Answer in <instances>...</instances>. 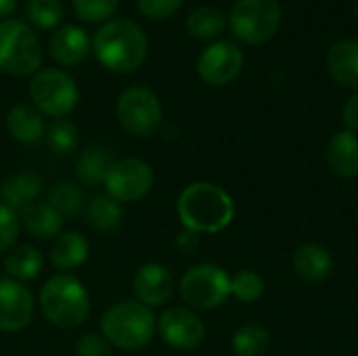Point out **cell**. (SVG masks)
<instances>
[{
	"mask_svg": "<svg viewBox=\"0 0 358 356\" xmlns=\"http://www.w3.org/2000/svg\"><path fill=\"white\" fill-rule=\"evenodd\" d=\"M176 212L189 233L212 235L224 231L233 222L235 204L222 187L197 180L185 187L176 201Z\"/></svg>",
	"mask_w": 358,
	"mask_h": 356,
	"instance_id": "1",
	"label": "cell"
},
{
	"mask_svg": "<svg viewBox=\"0 0 358 356\" xmlns=\"http://www.w3.org/2000/svg\"><path fill=\"white\" fill-rule=\"evenodd\" d=\"M92 50L103 67L113 73H130L143 65L149 52V40L143 27L130 19L103 23L94 38Z\"/></svg>",
	"mask_w": 358,
	"mask_h": 356,
	"instance_id": "2",
	"label": "cell"
},
{
	"mask_svg": "<svg viewBox=\"0 0 358 356\" xmlns=\"http://www.w3.org/2000/svg\"><path fill=\"white\" fill-rule=\"evenodd\" d=\"M44 319L59 329H76L90 315V296L80 279L67 273L50 277L38 298Z\"/></svg>",
	"mask_w": 358,
	"mask_h": 356,
	"instance_id": "3",
	"label": "cell"
},
{
	"mask_svg": "<svg viewBox=\"0 0 358 356\" xmlns=\"http://www.w3.org/2000/svg\"><path fill=\"white\" fill-rule=\"evenodd\" d=\"M101 332L113 348L141 350L153 340L157 332V317L153 315V308L136 300H126L103 313Z\"/></svg>",
	"mask_w": 358,
	"mask_h": 356,
	"instance_id": "4",
	"label": "cell"
},
{
	"mask_svg": "<svg viewBox=\"0 0 358 356\" xmlns=\"http://www.w3.org/2000/svg\"><path fill=\"white\" fill-rule=\"evenodd\" d=\"M42 63V48L34 29L21 19L0 21V71L31 76Z\"/></svg>",
	"mask_w": 358,
	"mask_h": 356,
	"instance_id": "5",
	"label": "cell"
},
{
	"mask_svg": "<svg viewBox=\"0 0 358 356\" xmlns=\"http://www.w3.org/2000/svg\"><path fill=\"white\" fill-rule=\"evenodd\" d=\"M281 17L279 0H237L229 27L245 44H264L279 31Z\"/></svg>",
	"mask_w": 358,
	"mask_h": 356,
	"instance_id": "6",
	"label": "cell"
},
{
	"mask_svg": "<svg viewBox=\"0 0 358 356\" xmlns=\"http://www.w3.org/2000/svg\"><path fill=\"white\" fill-rule=\"evenodd\" d=\"M29 99L42 115L65 118L78 105V84L63 69H40L29 80Z\"/></svg>",
	"mask_w": 358,
	"mask_h": 356,
	"instance_id": "7",
	"label": "cell"
},
{
	"mask_svg": "<svg viewBox=\"0 0 358 356\" xmlns=\"http://www.w3.org/2000/svg\"><path fill=\"white\" fill-rule=\"evenodd\" d=\"M178 292L193 311H214L231 296V277L216 264H197L182 275Z\"/></svg>",
	"mask_w": 358,
	"mask_h": 356,
	"instance_id": "8",
	"label": "cell"
},
{
	"mask_svg": "<svg viewBox=\"0 0 358 356\" xmlns=\"http://www.w3.org/2000/svg\"><path fill=\"white\" fill-rule=\"evenodd\" d=\"M115 113L124 130L138 138L151 136L164 120L162 103L157 94L147 86L126 88L117 99Z\"/></svg>",
	"mask_w": 358,
	"mask_h": 356,
	"instance_id": "9",
	"label": "cell"
},
{
	"mask_svg": "<svg viewBox=\"0 0 358 356\" xmlns=\"http://www.w3.org/2000/svg\"><path fill=\"white\" fill-rule=\"evenodd\" d=\"M153 168L138 157L115 159L105 176V189L117 204H136L153 189Z\"/></svg>",
	"mask_w": 358,
	"mask_h": 356,
	"instance_id": "10",
	"label": "cell"
},
{
	"mask_svg": "<svg viewBox=\"0 0 358 356\" xmlns=\"http://www.w3.org/2000/svg\"><path fill=\"white\" fill-rule=\"evenodd\" d=\"M243 69V52L237 44L220 40L206 46L197 59V73L210 86L231 84Z\"/></svg>",
	"mask_w": 358,
	"mask_h": 356,
	"instance_id": "11",
	"label": "cell"
},
{
	"mask_svg": "<svg viewBox=\"0 0 358 356\" xmlns=\"http://www.w3.org/2000/svg\"><path fill=\"white\" fill-rule=\"evenodd\" d=\"M157 332L162 340L174 350H195L206 338V325L195 311L185 306H172L157 319Z\"/></svg>",
	"mask_w": 358,
	"mask_h": 356,
	"instance_id": "12",
	"label": "cell"
},
{
	"mask_svg": "<svg viewBox=\"0 0 358 356\" xmlns=\"http://www.w3.org/2000/svg\"><path fill=\"white\" fill-rule=\"evenodd\" d=\"M36 315V302L31 292L10 279H0V332L15 334L31 325Z\"/></svg>",
	"mask_w": 358,
	"mask_h": 356,
	"instance_id": "13",
	"label": "cell"
},
{
	"mask_svg": "<svg viewBox=\"0 0 358 356\" xmlns=\"http://www.w3.org/2000/svg\"><path fill=\"white\" fill-rule=\"evenodd\" d=\"M132 292H134L136 302L149 308L164 306L174 294V277L164 264L147 262L134 273Z\"/></svg>",
	"mask_w": 358,
	"mask_h": 356,
	"instance_id": "14",
	"label": "cell"
},
{
	"mask_svg": "<svg viewBox=\"0 0 358 356\" xmlns=\"http://www.w3.org/2000/svg\"><path fill=\"white\" fill-rule=\"evenodd\" d=\"M90 48H92V42L86 29L78 25H61L59 29H55L50 44H48L50 57L59 65H65V67L82 63L88 57Z\"/></svg>",
	"mask_w": 358,
	"mask_h": 356,
	"instance_id": "15",
	"label": "cell"
},
{
	"mask_svg": "<svg viewBox=\"0 0 358 356\" xmlns=\"http://www.w3.org/2000/svg\"><path fill=\"white\" fill-rule=\"evenodd\" d=\"M6 128L8 134L23 145L40 143L46 136V124L44 115L34 107L25 103H17L6 113Z\"/></svg>",
	"mask_w": 358,
	"mask_h": 356,
	"instance_id": "16",
	"label": "cell"
},
{
	"mask_svg": "<svg viewBox=\"0 0 358 356\" xmlns=\"http://www.w3.org/2000/svg\"><path fill=\"white\" fill-rule=\"evenodd\" d=\"M327 166L334 174L342 178L358 176V134L350 130H340L331 136L327 151Z\"/></svg>",
	"mask_w": 358,
	"mask_h": 356,
	"instance_id": "17",
	"label": "cell"
},
{
	"mask_svg": "<svg viewBox=\"0 0 358 356\" xmlns=\"http://www.w3.org/2000/svg\"><path fill=\"white\" fill-rule=\"evenodd\" d=\"M294 271L306 283H323L334 271V258L323 245L304 243L294 254Z\"/></svg>",
	"mask_w": 358,
	"mask_h": 356,
	"instance_id": "18",
	"label": "cell"
},
{
	"mask_svg": "<svg viewBox=\"0 0 358 356\" xmlns=\"http://www.w3.org/2000/svg\"><path fill=\"white\" fill-rule=\"evenodd\" d=\"M327 69L340 86L358 90V40L336 42L327 52Z\"/></svg>",
	"mask_w": 358,
	"mask_h": 356,
	"instance_id": "19",
	"label": "cell"
},
{
	"mask_svg": "<svg viewBox=\"0 0 358 356\" xmlns=\"http://www.w3.org/2000/svg\"><path fill=\"white\" fill-rule=\"evenodd\" d=\"M19 222L31 237L40 241L57 239L63 229V218L46 201H34L27 208H23L19 212Z\"/></svg>",
	"mask_w": 358,
	"mask_h": 356,
	"instance_id": "20",
	"label": "cell"
},
{
	"mask_svg": "<svg viewBox=\"0 0 358 356\" xmlns=\"http://www.w3.org/2000/svg\"><path fill=\"white\" fill-rule=\"evenodd\" d=\"M88 254H90L88 239L78 231H67L52 241L50 262L59 271H73L88 260Z\"/></svg>",
	"mask_w": 358,
	"mask_h": 356,
	"instance_id": "21",
	"label": "cell"
},
{
	"mask_svg": "<svg viewBox=\"0 0 358 356\" xmlns=\"http://www.w3.org/2000/svg\"><path fill=\"white\" fill-rule=\"evenodd\" d=\"M42 178L34 172H21L15 176H8L2 185H0V199L4 206L17 210L27 208L29 204L38 201V197L42 195Z\"/></svg>",
	"mask_w": 358,
	"mask_h": 356,
	"instance_id": "22",
	"label": "cell"
},
{
	"mask_svg": "<svg viewBox=\"0 0 358 356\" xmlns=\"http://www.w3.org/2000/svg\"><path fill=\"white\" fill-rule=\"evenodd\" d=\"M115 157L113 151L101 145L88 147L86 151L80 153L78 162H76V176L80 183L88 185V187H96L101 183H105V176L109 172V168L113 166Z\"/></svg>",
	"mask_w": 358,
	"mask_h": 356,
	"instance_id": "23",
	"label": "cell"
},
{
	"mask_svg": "<svg viewBox=\"0 0 358 356\" xmlns=\"http://www.w3.org/2000/svg\"><path fill=\"white\" fill-rule=\"evenodd\" d=\"M42 269H44V258H42L40 250H36L34 245L13 248L8 252V256L4 258L6 275L19 283L36 279L42 273Z\"/></svg>",
	"mask_w": 358,
	"mask_h": 356,
	"instance_id": "24",
	"label": "cell"
},
{
	"mask_svg": "<svg viewBox=\"0 0 358 356\" xmlns=\"http://www.w3.org/2000/svg\"><path fill=\"white\" fill-rule=\"evenodd\" d=\"M88 216V225L96 231V233H113L122 227L124 220V210L122 206L111 199L109 195H96L86 210Z\"/></svg>",
	"mask_w": 358,
	"mask_h": 356,
	"instance_id": "25",
	"label": "cell"
},
{
	"mask_svg": "<svg viewBox=\"0 0 358 356\" xmlns=\"http://www.w3.org/2000/svg\"><path fill=\"white\" fill-rule=\"evenodd\" d=\"M46 204L63 218V220H73L82 214L84 210V191L76 183H57L46 197Z\"/></svg>",
	"mask_w": 358,
	"mask_h": 356,
	"instance_id": "26",
	"label": "cell"
},
{
	"mask_svg": "<svg viewBox=\"0 0 358 356\" xmlns=\"http://www.w3.org/2000/svg\"><path fill=\"white\" fill-rule=\"evenodd\" d=\"M187 29L195 38L212 40L227 29V17L216 6H199L187 17Z\"/></svg>",
	"mask_w": 358,
	"mask_h": 356,
	"instance_id": "27",
	"label": "cell"
},
{
	"mask_svg": "<svg viewBox=\"0 0 358 356\" xmlns=\"http://www.w3.org/2000/svg\"><path fill=\"white\" fill-rule=\"evenodd\" d=\"M268 332L258 323H248L233 334L231 348L235 356H262L268 348Z\"/></svg>",
	"mask_w": 358,
	"mask_h": 356,
	"instance_id": "28",
	"label": "cell"
},
{
	"mask_svg": "<svg viewBox=\"0 0 358 356\" xmlns=\"http://www.w3.org/2000/svg\"><path fill=\"white\" fill-rule=\"evenodd\" d=\"M25 15L34 27L48 31V29H59L65 13L61 0H27Z\"/></svg>",
	"mask_w": 358,
	"mask_h": 356,
	"instance_id": "29",
	"label": "cell"
},
{
	"mask_svg": "<svg viewBox=\"0 0 358 356\" xmlns=\"http://www.w3.org/2000/svg\"><path fill=\"white\" fill-rule=\"evenodd\" d=\"M46 143L57 155H69L78 147V128L65 118L55 120L46 130Z\"/></svg>",
	"mask_w": 358,
	"mask_h": 356,
	"instance_id": "30",
	"label": "cell"
},
{
	"mask_svg": "<svg viewBox=\"0 0 358 356\" xmlns=\"http://www.w3.org/2000/svg\"><path fill=\"white\" fill-rule=\"evenodd\" d=\"M264 294V279L254 271H239L235 277H231V296H235L239 302L252 304L260 300Z\"/></svg>",
	"mask_w": 358,
	"mask_h": 356,
	"instance_id": "31",
	"label": "cell"
},
{
	"mask_svg": "<svg viewBox=\"0 0 358 356\" xmlns=\"http://www.w3.org/2000/svg\"><path fill=\"white\" fill-rule=\"evenodd\" d=\"M120 0H73V10L82 21L101 23L117 10Z\"/></svg>",
	"mask_w": 358,
	"mask_h": 356,
	"instance_id": "32",
	"label": "cell"
},
{
	"mask_svg": "<svg viewBox=\"0 0 358 356\" xmlns=\"http://www.w3.org/2000/svg\"><path fill=\"white\" fill-rule=\"evenodd\" d=\"M19 237V216L13 208L0 204V254L8 252Z\"/></svg>",
	"mask_w": 358,
	"mask_h": 356,
	"instance_id": "33",
	"label": "cell"
},
{
	"mask_svg": "<svg viewBox=\"0 0 358 356\" xmlns=\"http://www.w3.org/2000/svg\"><path fill=\"white\" fill-rule=\"evenodd\" d=\"M76 356H113V346L103 334H86L76 344Z\"/></svg>",
	"mask_w": 358,
	"mask_h": 356,
	"instance_id": "34",
	"label": "cell"
},
{
	"mask_svg": "<svg viewBox=\"0 0 358 356\" xmlns=\"http://www.w3.org/2000/svg\"><path fill=\"white\" fill-rule=\"evenodd\" d=\"M185 0H136L138 10L149 19H168L176 15Z\"/></svg>",
	"mask_w": 358,
	"mask_h": 356,
	"instance_id": "35",
	"label": "cell"
},
{
	"mask_svg": "<svg viewBox=\"0 0 358 356\" xmlns=\"http://www.w3.org/2000/svg\"><path fill=\"white\" fill-rule=\"evenodd\" d=\"M342 118H344V124H346V130L350 132H358V94H352L344 109H342Z\"/></svg>",
	"mask_w": 358,
	"mask_h": 356,
	"instance_id": "36",
	"label": "cell"
},
{
	"mask_svg": "<svg viewBox=\"0 0 358 356\" xmlns=\"http://www.w3.org/2000/svg\"><path fill=\"white\" fill-rule=\"evenodd\" d=\"M17 8V0H0V17H8Z\"/></svg>",
	"mask_w": 358,
	"mask_h": 356,
	"instance_id": "37",
	"label": "cell"
},
{
	"mask_svg": "<svg viewBox=\"0 0 358 356\" xmlns=\"http://www.w3.org/2000/svg\"><path fill=\"white\" fill-rule=\"evenodd\" d=\"M357 19H358V2H357Z\"/></svg>",
	"mask_w": 358,
	"mask_h": 356,
	"instance_id": "38",
	"label": "cell"
}]
</instances>
